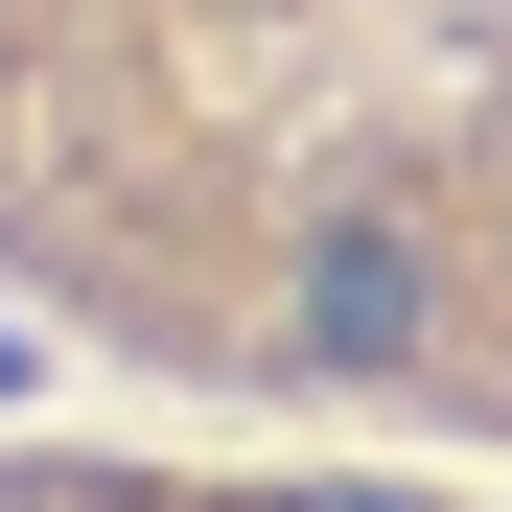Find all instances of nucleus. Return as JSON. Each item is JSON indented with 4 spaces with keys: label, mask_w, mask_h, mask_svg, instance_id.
Segmentation results:
<instances>
[{
    "label": "nucleus",
    "mask_w": 512,
    "mask_h": 512,
    "mask_svg": "<svg viewBox=\"0 0 512 512\" xmlns=\"http://www.w3.org/2000/svg\"><path fill=\"white\" fill-rule=\"evenodd\" d=\"M0 512H443L373 466H163V443H0Z\"/></svg>",
    "instance_id": "nucleus-2"
},
{
    "label": "nucleus",
    "mask_w": 512,
    "mask_h": 512,
    "mask_svg": "<svg viewBox=\"0 0 512 512\" xmlns=\"http://www.w3.org/2000/svg\"><path fill=\"white\" fill-rule=\"evenodd\" d=\"M0 280L303 443H512V0H0Z\"/></svg>",
    "instance_id": "nucleus-1"
}]
</instances>
